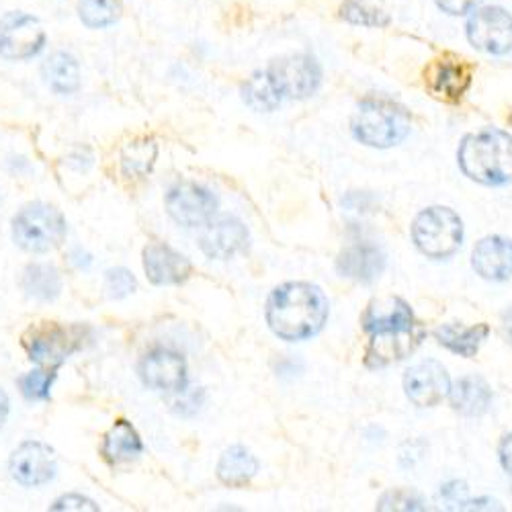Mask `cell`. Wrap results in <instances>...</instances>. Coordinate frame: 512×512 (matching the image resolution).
Masks as SVG:
<instances>
[{
	"mask_svg": "<svg viewBox=\"0 0 512 512\" xmlns=\"http://www.w3.org/2000/svg\"><path fill=\"white\" fill-rule=\"evenodd\" d=\"M472 267L482 279L506 281L512 277V242L502 236L480 240L472 252Z\"/></svg>",
	"mask_w": 512,
	"mask_h": 512,
	"instance_id": "19",
	"label": "cell"
},
{
	"mask_svg": "<svg viewBox=\"0 0 512 512\" xmlns=\"http://www.w3.org/2000/svg\"><path fill=\"white\" fill-rule=\"evenodd\" d=\"M437 7L453 17H463L467 13L476 11V7L482 3V0H435Z\"/></svg>",
	"mask_w": 512,
	"mask_h": 512,
	"instance_id": "35",
	"label": "cell"
},
{
	"mask_svg": "<svg viewBox=\"0 0 512 512\" xmlns=\"http://www.w3.org/2000/svg\"><path fill=\"white\" fill-rule=\"evenodd\" d=\"M361 322L369 334L406 330L416 324L410 306L400 297H381V300H375L363 314Z\"/></svg>",
	"mask_w": 512,
	"mask_h": 512,
	"instance_id": "20",
	"label": "cell"
},
{
	"mask_svg": "<svg viewBox=\"0 0 512 512\" xmlns=\"http://www.w3.org/2000/svg\"><path fill=\"white\" fill-rule=\"evenodd\" d=\"M459 168L467 179L498 187L512 181V136L486 127L463 138L457 152Z\"/></svg>",
	"mask_w": 512,
	"mask_h": 512,
	"instance_id": "2",
	"label": "cell"
},
{
	"mask_svg": "<svg viewBox=\"0 0 512 512\" xmlns=\"http://www.w3.org/2000/svg\"><path fill=\"white\" fill-rule=\"evenodd\" d=\"M474 66L463 58L445 54L433 60L424 70V87L435 99L445 103H457L467 89L472 87Z\"/></svg>",
	"mask_w": 512,
	"mask_h": 512,
	"instance_id": "11",
	"label": "cell"
},
{
	"mask_svg": "<svg viewBox=\"0 0 512 512\" xmlns=\"http://www.w3.org/2000/svg\"><path fill=\"white\" fill-rule=\"evenodd\" d=\"M465 494H467V488H465V484H459V482H451V484L443 486V490H441V496L447 502L457 504L455 508H461V504L465 502Z\"/></svg>",
	"mask_w": 512,
	"mask_h": 512,
	"instance_id": "36",
	"label": "cell"
},
{
	"mask_svg": "<svg viewBox=\"0 0 512 512\" xmlns=\"http://www.w3.org/2000/svg\"><path fill=\"white\" fill-rule=\"evenodd\" d=\"M68 226L62 211L48 203H29L13 218V240L27 252L46 254L66 238Z\"/></svg>",
	"mask_w": 512,
	"mask_h": 512,
	"instance_id": "4",
	"label": "cell"
},
{
	"mask_svg": "<svg viewBox=\"0 0 512 512\" xmlns=\"http://www.w3.org/2000/svg\"><path fill=\"white\" fill-rule=\"evenodd\" d=\"M422 338H424V330L418 324L406 330L373 334L365 361L369 367H377V369L402 361L416 351V347L422 343Z\"/></svg>",
	"mask_w": 512,
	"mask_h": 512,
	"instance_id": "17",
	"label": "cell"
},
{
	"mask_svg": "<svg viewBox=\"0 0 512 512\" xmlns=\"http://www.w3.org/2000/svg\"><path fill=\"white\" fill-rule=\"evenodd\" d=\"M72 261L80 267V269H87L91 263H93V259L91 256L87 254V252H82L80 248H76L74 252H72Z\"/></svg>",
	"mask_w": 512,
	"mask_h": 512,
	"instance_id": "39",
	"label": "cell"
},
{
	"mask_svg": "<svg viewBox=\"0 0 512 512\" xmlns=\"http://www.w3.org/2000/svg\"><path fill=\"white\" fill-rule=\"evenodd\" d=\"M248 246V230L236 218L209 220L201 226L199 248L209 259L228 261Z\"/></svg>",
	"mask_w": 512,
	"mask_h": 512,
	"instance_id": "15",
	"label": "cell"
},
{
	"mask_svg": "<svg viewBox=\"0 0 512 512\" xmlns=\"http://www.w3.org/2000/svg\"><path fill=\"white\" fill-rule=\"evenodd\" d=\"M9 472L13 480L25 488H39L50 484L58 474L54 449L41 441L21 443L9 459Z\"/></svg>",
	"mask_w": 512,
	"mask_h": 512,
	"instance_id": "9",
	"label": "cell"
},
{
	"mask_svg": "<svg viewBox=\"0 0 512 512\" xmlns=\"http://www.w3.org/2000/svg\"><path fill=\"white\" fill-rule=\"evenodd\" d=\"M82 347L80 328H62L56 324H48L31 332L25 340L27 355L39 367L58 369L72 353Z\"/></svg>",
	"mask_w": 512,
	"mask_h": 512,
	"instance_id": "8",
	"label": "cell"
},
{
	"mask_svg": "<svg viewBox=\"0 0 512 512\" xmlns=\"http://www.w3.org/2000/svg\"><path fill=\"white\" fill-rule=\"evenodd\" d=\"M377 508L379 510H424V504L418 496L406 490H396V492L383 494Z\"/></svg>",
	"mask_w": 512,
	"mask_h": 512,
	"instance_id": "33",
	"label": "cell"
},
{
	"mask_svg": "<svg viewBox=\"0 0 512 512\" xmlns=\"http://www.w3.org/2000/svg\"><path fill=\"white\" fill-rule=\"evenodd\" d=\"M80 21L91 29H103L113 25L121 15L119 0H80Z\"/></svg>",
	"mask_w": 512,
	"mask_h": 512,
	"instance_id": "29",
	"label": "cell"
},
{
	"mask_svg": "<svg viewBox=\"0 0 512 512\" xmlns=\"http://www.w3.org/2000/svg\"><path fill=\"white\" fill-rule=\"evenodd\" d=\"M216 472L222 484L242 488L259 474V459H256L246 447L234 445L222 453Z\"/></svg>",
	"mask_w": 512,
	"mask_h": 512,
	"instance_id": "23",
	"label": "cell"
},
{
	"mask_svg": "<svg viewBox=\"0 0 512 512\" xmlns=\"http://www.w3.org/2000/svg\"><path fill=\"white\" fill-rule=\"evenodd\" d=\"M136 277L130 269L115 267L105 273V289L113 300H123V297L132 295L136 291Z\"/></svg>",
	"mask_w": 512,
	"mask_h": 512,
	"instance_id": "32",
	"label": "cell"
},
{
	"mask_svg": "<svg viewBox=\"0 0 512 512\" xmlns=\"http://www.w3.org/2000/svg\"><path fill=\"white\" fill-rule=\"evenodd\" d=\"M46 31L39 19L23 11H11L0 19V56L5 60H29L46 46Z\"/></svg>",
	"mask_w": 512,
	"mask_h": 512,
	"instance_id": "7",
	"label": "cell"
},
{
	"mask_svg": "<svg viewBox=\"0 0 512 512\" xmlns=\"http://www.w3.org/2000/svg\"><path fill=\"white\" fill-rule=\"evenodd\" d=\"M340 17L347 23L363 25V27H388L390 17L377 7H371L363 0H345L343 7H340Z\"/></svg>",
	"mask_w": 512,
	"mask_h": 512,
	"instance_id": "31",
	"label": "cell"
},
{
	"mask_svg": "<svg viewBox=\"0 0 512 512\" xmlns=\"http://www.w3.org/2000/svg\"><path fill=\"white\" fill-rule=\"evenodd\" d=\"M21 287L35 302H56L62 293V277L54 265L35 263L23 271Z\"/></svg>",
	"mask_w": 512,
	"mask_h": 512,
	"instance_id": "25",
	"label": "cell"
},
{
	"mask_svg": "<svg viewBox=\"0 0 512 512\" xmlns=\"http://www.w3.org/2000/svg\"><path fill=\"white\" fill-rule=\"evenodd\" d=\"M52 510H99V506L82 494H64L52 506Z\"/></svg>",
	"mask_w": 512,
	"mask_h": 512,
	"instance_id": "34",
	"label": "cell"
},
{
	"mask_svg": "<svg viewBox=\"0 0 512 512\" xmlns=\"http://www.w3.org/2000/svg\"><path fill=\"white\" fill-rule=\"evenodd\" d=\"M267 74L271 76L275 89L283 101L308 99L320 89L322 82L320 64L306 54L285 56L281 60H275L267 68Z\"/></svg>",
	"mask_w": 512,
	"mask_h": 512,
	"instance_id": "6",
	"label": "cell"
},
{
	"mask_svg": "<svg viewBox=\"0 0 512 512\" xmlns=\"http://www.w3.org/2000/svg\"><path fill=\"white\" fill-rule=\"evenodd\" d=\"M56 381V369H48V367H39V369H31L27 371L21 379H19V388L25 400L29 402H44L52 396V388Z\"/></svg>",
	"mask_w": 512,
	"mask_h": 512,
	"instance_id": "30",
	"label": "cell"
},
{
	"mask_svg": "<svg viewBox=\"0 0 512 512\" xmlns=\"http://www.w3.org/2000/svg\"><path fill=\"white\" fill-rule=\"evenodd\" d=\"M9 412H11V400L7 396V392L0 388V429H3L7 418H9Z\"/></svg>",
	"mask_w": 512,
	"mask_h": 512,
	"instance_id": "38",
	"label": "cell"
},
{
	"mask_svg": "<svg viewBox=\"0 0 512 512\" xmlns=\"http://www.w3.org/2000/svg\"><path fill=\"white\" fill-rule=\"evenodd\" d=\"M144 453V443L138 435V431L127 420H117L101 443V455L111 465L127 463L132 459H138Z\"/></svg>",
	"mask_w": 512,
	"mask_h": 512,
	"instance_id": "22",
	"label": "cell"
},
{
	"mask_svg": "<svg viewBox=\"0 0 512 512\" xmlns=\"http://www.w3.org/2000/svg\"><path fill=\"white\" fill-rule=\"evenodd\" d=\"M500 461H502V467L512 476V433L506 435L500 445Z\"/></svg>",
	"mask_w": 512,
	"mask_h": 512,
	"instance_id": "37",
	"label": "cell"
},
{
	"mask_svg": "<svg viewBox=\"0 0 512 512\" xmlns=\"http://www.w3.org/2000/svg\"><path fill=\"white\" fill-rule=\"evenodd\" d=\"M490 328L486 324H476V326H461V324H443L435 330V338L439 340V345L449 349L455 355H461L465 359H472L480 345L488 338Z\"/></svg>",
	"mask_w": 512,
	"mask_h": 512,
	"instance_id": "24",
	"label": "cell"
},
{
	"mask_svg": "<svg viewBox=\"0 0 512 512\" xmlns=\"http://www.w3.org/2000/svg\"><path fill=\"white\" fill-rule=\"evenodd\" d=\"M158 156V146L150 138H140L125 144L121 150V173L127 179H142L150 175Z\"/></svg>",
	"mask_w": 512,
	"mask_h": 512,
	"instance_id": "28",
	"label": "cell"
},
{
	"mask_svg": "<svg viewBox=\"0 0 512 512\" xmlns=\"http://www.w3.org/2000/svg\"><path fill=\"white\" fill-rule=\"evenodd\" d=\"M328 320V300L318 285L291 281L279 285L267 302V324L287 343L316 336Z\"/></svg>",
	"mask_w": 512,
	"mask_h": 512,
	"instance_id": "1",
	"label": "cell"
},
{
	"mask_svg": "<svg viewBox=\"0 0 512 512\" xmlns=\"http://www.w3.org/2000/svg\"><path fill=\"white\" fill-rule=\"evenodd\" d=\"M44 78L56 95H74L80 89V66L72 54L56 52L44 64Z\"/></svg>",
	"mask_w": 512,
	"mask_h": 512,
	"instance_id": "26",
	"label": "cell"
},
{
	"mask_svg": "<svg viewBox=\"0 0 512 512\" xmlns=\"http://www.w3.org/2000/svg\"><path fill=\"white\" fill-rule=\"evenodd\" d=\"M508 123L512 125V109H510V113H508Z\"/></svg>",
	"mask_w": 512,
	"mask_h": 512,
	"instance_id": "41",
	"label": "cell"
},
{
	"mask_svg": "<svg viewBox=\"0 0 512 512\" xmlns=\"http://www.w3.org/2000/svg\"><path fill=\"white\" fill-rule=\"evenodd\" d=\"M242 99L244 103L256 111V113H271L277 107H281L283 99L277 93L275 84L271 80V76L267 74V70L254 72L242 87Z\"/></svg>",
	"mask_w": 512,
	"mask_h": 512,
	"instance_id": "27",
	"label": "cell"
},
{
	"mask_svg": "<svg viewBox=\"0 0 512 512\" xmlns=\"http://www.w3.org/2000/svg\"><path fill=\"white\" fill-rule=\"evenodd\" d=\"M492 388L486 383V379L478 375L461 377L453 388H449V400L455 412L461 416H482L492 406Z\"/></svg>",
	"mask_w": 512,
	"mask_h": 512,
	"instance_id": "21",
	"label": "cell"
},
{
	"mask_svg": "<svg viewBox=\"0 0 512 512\" xmlns=\"http://www.w3.org/2000/svg\"><path fill=\"white\" fill-rule=\"evenodd\" d=\"M451 379L443 363L420 361L412 365L404 375V392L408 400L418 408H433L449 396Z\"/></svg>",
	"mask_w": 512,
	"mask_h": 512,
	"instance_id": "14",
	"label": "cell"
},
{
	"mask_svg": "<svg viewBox=\"0 0 512 512\" xmlns=\"http://www.w3.org/2000/svg\"><path fill=\"white\" fill-rule=\"evenodd\" d=\"M144 271L154 285H179L185 283L193 271L187 256L170 248L164 242H152L144 248Z\"/></svg>",
	"mask_w": 512,
	"mask_h": 512,
	"instance_id": "16",
	"label": "cell"
},
{
	"mask_svg": "<svg viewBox=\"0 0 512 512\" xmlns=\"http://www.w3.org/2000/svg\"><path fill=\"white\" fill-rule=\"evenodd\" d=\"M502 330H504V336L508 338V343L512 345V308H508L502 314Z\"/></svg>",
	"mask_w": 512,
	"mask_h": 512,
	"instance_id": "40",
	"label": "cell"
},
{
	"mask_svg": "<svg viewBox=\"0 0 512 512\" xmlns=\"http://www.w3.org/2000/svg\"><path fill=\"white\" fill-rule=\"evenodd\" d=\"M144 386L162 394H181L187 390V363L168 349H154L146 353L138 365Z\"/></svg>",
	"mask_w": 512,
	"mask_h": 512,
	"instance_id": "13",
	"label": "cell"
},
{
	"mask_svg": "<svg viewBox=\"0 0 512 512\" xmlns=\"http://www.w3.org/2000/svg\"><path fill=\"white\" fill-rule=\"evenodd\" d=\"M336 269L347 279L369 285L377 281L383 269H386V254H383L381 248L375 244L359 242L338 254Z\"/></svg>",
	"mask_w": 512,
	"mask_h": 512,
	"instance_id": "18",
	"label": "cell"
},
{
	"mask_svg": "<svg viewBox=\"0 0 512 512\" xmlns=\"http://www.w3.org/2000/svg\"><path fill=\"white\" fill-rule=\"evenodd\" d=\"M467 39L476 50L504 56L512 50V15L500 7H486L467 23Z\"/></svg>",
	"mask_w": 512,
	"mask_h": 512,
	"instance_id": "10",
	"label": "cell"
},
{
	"mask_svg": "<svg viewBox=\"0 0 512 512\" xmlns=\"http://www.w3.org/2000/svg\"><path fill=\"white\" fill-rule=\"evenodd\" d=\"M412 240L429 259H447L463 240V224L449 207H429L420 211L412 224Z\"/></svg>",
	"mask_w": 512,
	"mask_h": 512,
	"instance_id": "5",
	"label": "cell"
},
{
	"mask_svg": "<svg viewBox=\"0 0 512 512\" xmlns=\"http://www.w3.org/2000/svg\"><path fill=\"white\" fill-rule=\"evenodd\" d=\"M408 134V111L390 99H365L353 117V136L371 148H392L406 140Z\"/></svg>",
	"mask_w": 512,
	"mask_h": 512,
	"instance_id": "3",
	"label": "cell"
},
{
	"mask_svg": "<svg viewBox=\"0 0 512 512\" xmlns=\"http://www.w3.org/2000/svg\"><path fill=\"white\" fill-rule=\"evenodd\" d=\"M166 211L183 228H201L218 209V199L201 185L179 183L166 193Z\"/></svg>",
	"mask_w": 512,
	"mask_h": 512,
	"instance_id": "12",
	"label": "cell"
}]
</instances>
